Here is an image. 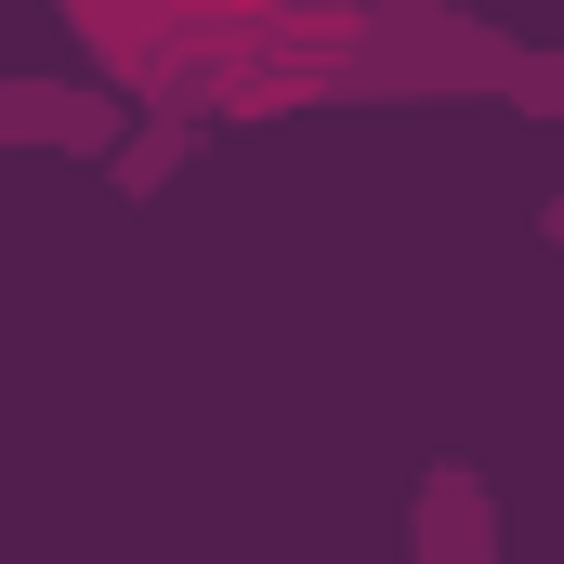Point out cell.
Returning <instances> with one entry per match:
<instances>
[{"instance_id":"cell-1","label":"cell","mask_w":564,"mask_h":564,"mask_svg":"<svg viewBox=\"0 0 564 564\" xmlns=\"http://www.w3.org/2000/svg\"><path fill=\"white\" fill-rule=\"evenodd\" d=\"M552 237H564V197H552Z\"/></svg>"}]
</instances>
